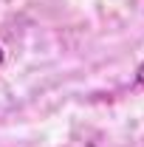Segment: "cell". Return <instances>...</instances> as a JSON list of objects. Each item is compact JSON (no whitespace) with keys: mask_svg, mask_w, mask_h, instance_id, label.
Masks as SVG:
<instances>
[{"mask_svg":"<svg viewBox=\"0 0 144 147\" xmlns=\"http://www.w3.org/2000/svg\"><path fill=\"white\" fill-rule=\"evenodd\" d=\"M136 79H139V85H144V62L139 65V71H136Z\"/></svg>","mask_w":144,"mask_h":147,"instance_id":"obj_1","label":"cell"},{"mask_svg":"<svg viewBox=\"0 0 144 147\" xmlns=\"http://www.w3.org/2000/svg\"><path fill=\"white\" fill-rule=\"evenodd\" d=\"M0 65H3V48H0Z\"/></svg>","mask_w":144,"mask_h":147,"instance_id":"obj_2","label":"cell"}]
</instances>
